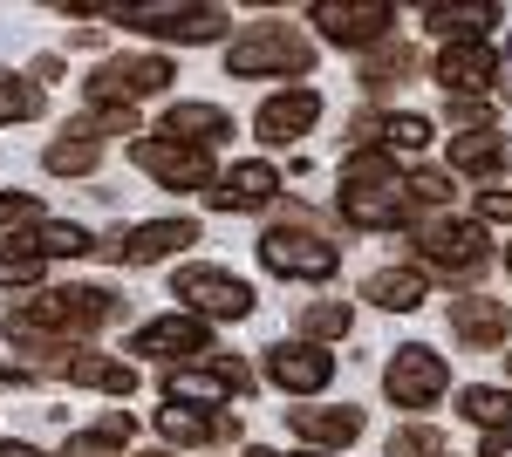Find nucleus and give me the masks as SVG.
<instances>
[{"label":"nucleus","instance_id":"nucleus-1","mask_svg":"<svg viewBox=\"0 0 512 457\" xmlns=\"http://www.w3.org/2000/svg\"><path fill=\"white\" fill-rule=\"evenodd\" d=\"M335 212L355 232H383V226H410V198H403V164L383 144H362L342 157L335 171Z\"/></svg>","mask_w":512,"mask_h":457},{"label":"nucleus","instance_id":"nucleus-2","mask_svg":"<svg viewBox=\"0 0 512 457\" xmlns=\"http://www.w3.org/2000/svg\"><path fill=\"white\" fill-rule=\"evenodd\" d=\"M226 69H233L239 82H260V76L301 82L308 69H315V35H301V28H287V21H253V28L233 35Z\"/></svg>","mask_w":512,"mask_h":457},{"label":"nucleus","instance_id":"nucleus-3","mask_svg":"<svg viewBox=\"0 0 512 457\" xmlns=\"http://www.w3.org/2000/svg\"><path fill=\"white\" fill-rule=\"evenodd\" d=\"M492 267V226H478V219H451V212H437L417 226V273H437V280H478V273Z\"/></svg>","mask_w":512,"mask_h":457},{"label":"nucleus","instance_id":"nucleus-4","mask_svg":"<svg viewBox=\"0 0 512 457\" xmlns=\"http://www.w3.org/2000/svg\"><path fill=\"white\" fill-rule=\"evenodd\" d=\"M110 21L137 28V35H158V41H219L233 28V14L205 7V0H123V7H110Z\"/></svg>","mask_w":512,"mask_h":457},{"label":"nucleus","instance_id":"nucleus-5","mask_svg":"<svg viewBox=\"0 0 512 457\" xmlns=\"http://www.w3.org/2000/svg\"><path fill=\"white\" fill-rule=\"evenodd\" d=\"M171 301H185L192 321H246L253 314V287L226 267H178L171 273Z\"/></svg>","mask_w":512,"mask_h":457},{"label":"nucleus","instance_id":"nucleus-6","mask_svg":"<svg viewBox=\"0 0 512 457\" xmlns=\"http://www.w3.org/2000/svg\"><path fill=\"white\" fill-rule=\"evenodd\" d=\"M260 267L274 273V280H335L342 246H335V239H321V232L267 226V232H260Z\"/></svg>","mask_w":512,"mask_h":457},{"label":"nucleus","instance_id":"nucleus-7","mask_svg":"<svg viewBox=\"0 0 512 457\" xmlns=\"http://www.w3.org/2000/svg\"><path fill=\"white\" fill-rule=\"evenodd\" d=\"M444 389H451V369H444V355H437L431 342L390 348V362H383V396H390L396 410H431Z\"/></svg>","mask_w":512,"mask_h":457},{"label":"nucleus","instance_id":"nucleus-8","mask_svg":"<svg viewBox=\"0 0 512 457\" xmlns=\"http://www.w3.org/2000/svg\"><path fill=\"white\" fill-rule=\"evenodd\" d=\"M171 82H178L171 55H110L82 89H89V103H144V96H164Z\"/></svg>","mask_w":512,"mask_h":457},{"label":"nucleus","instance_id":"nucleus-9","mask_svg":"<svg viewBox=\"0 0 512 457\" xmlns=\"http://www.w3.org/2000/svg\"><path fill=\"white\" fill-rule=\"evenodd\" d=\"M260 376L274 382L280 396H301V403H308V396H321V389L335 382V355L321 342H301V335H294V342L260 348Z\"/></svg>","mask_w":512,"mask_h":457},{"label":"nucleus","instance_id":"nucleus-10","mask_svg":"<svg viewBox=\"0 0 512 457\" xmlns=\"http://www.w3.org/2000/svg\"><path fill=\"white\" fill-rule=\"evenodd\" d=\"M130 164L144 178H158L164 191H212V151H185V144H164L158 130L151 137H130Z\"/></svg>","mask_w":512,"mask_h":457},{"label":"nucleus","instance_id":"nucleus-11","mask_svg":"<svg viewBox=\"0 0 512 457\" xmlns=\"http://www.w3.org/2000/svg\"><path fill=\"white\" fill-rule=\"evenodd\" d=\"M308 21H315L328 41H342V48H376V41H390L396 7L390 0H315Z\"/></svg>","mask_w":512,"mask_h":457},{"label":"nucleus","instance_id":"nucleus-12","mask_svg":"<svg viewBox=\"0 0 512 457\" xmlns=\"http://www.w3.org/2000/svg\"><path fill=\"white\" fill-rule=\"evenodd\" d=\"M246 382H253V376H246L239 362L205 355V362H185V369H164V403H185V410H219V403H233Z\"/></svg>","mask_w":512,"mask_h":457},{"label":"nucleus","instance_id":"nucleus-13","mask_svg":"<svg viewBox=\"0 0 512 457\" xmlns=\"http://www.w3.org/2000/svg\"><path fill=\"white\" fill-rule=\"evenodd\" d=\"M280 191H287V178L274 171V157H239V164H226L212 178L205 198L219 212H267V205H280Z\"/></svg>","mask_w":512,"mask_h":457},{"label":"nucleus","instance_id":"nucleus-14","mask_svg":"<svg viewBox=\"0 0 512 457\" xmlns=\"http://www.w3.org/2000/svg\"><path fill=\"white\" fill-rule=\"evenodd\" d=\"M130 355H151L164 369H185V362H205L212 355V328L192 321V314H164V321H144L130 335Z\"/></svg>","mask_w":512,"mask_h":457},{"label":"nucleus","instance_id":"nucleus-15","mask_svg":"<svg viewBox=\"0 0 512 457\" xmlns=\"http://www.w3.org/2000/svg\"><path fill=\"white\" fill-rule=\"evenodd\" d=\"M315 123H321V89H308V82H287V89H274V96L253 110V130H260L267 151H274V144H301Z\"/></svg>","mask_w":512,"mask_h":457},{"label":"nucleus","instance_id":"nucleus-16","mask_svg":"<svg viewBox=\"0 0 512 457\" xmlns=\"http://www.w3.org/2000/svg\"><path fill=\"white\" fill-rule=\"evenodd\" d=\"M185 246H198V219H151V226H130L117 239H103V253L123 260V267H158V260L185 253Z\"/></svg>","mask_w":512,"mask_h":457},{"label":"nucleus","instance_id":"nucleus-17","mask_svg":"<svg viewBox=\"0 0 512 457\" xmlns=\"http://www.w3.org/2000/svg\"><path fill=\"white\" fill-rule=\"evenodd\" d=\"M164 451H205V444H239V417H219V410H185V403H164L151 417Z\"/></svg>","mask_w":512,"mask_h":457},{"label":"nucleus","instance_id":"nucleus-18","mask_svg":"<svg viewBox=\"0 0 512 457\" xmlns=\"http://www.w3.org/2000/svg\"><path fill=\"white\" fill-rule=\"evenodd\" d=\"M431 76L451 89V96H485L499 82V48L492 41H451L431 55Z\"/></svg>","mask_w":512,"mask_h":457},{"label":"nucleus","instance_id":"nucleus-19","mask_svg":"<svg viewBox=\"0 0 512 457\" xmlns=\"http://www.w3.org/2000/svg\"><path fill=\"white\" fill-rule=\"evenodd\" d=\"M7 253H21V260H82V253H103V239L89 226H76V219H41V226H28V232H14L7 239Z\"/></svg>","mask_w":512,"mask_h":457},{"label":"nucleus","instance_id":"nucleus-20","mask_svg":"<svg viewBox=\"0 0 512 457\" xmlns=\"http://www.w3.org/2000/svg\"><path fill=\"white\" fill-rule=\"evenodd\" d=\"M499 21H506L499 0H431V7H424V28L444 35V48H451V41H492L485 28H499Z\"/></svg>","mask_w":512,"mask_h":457},{"label":"nucleus","instance_id":"nucleus-21","mask_svg":"<svg viewBox=\"0 0 512 457\" xmlns=\"http://www.w3.org/2000/svg\"><path fill=\"white\" fill-rule=\"evenodd\" d=\"M444 314H451V335H458L465 348H499V342L512 335L506 301H492V294H458Z\"/></svg>","mask_w":512,"mask_h":457},{"label":"nucleus","instance_id":"nucleus-22","mask_svg":"<svg viewBox=\"0 0 512 457\" xmlns=\"http://www.w3.org/2000/svg\"><path fill=\"white\" fill-rule=\"evenodd\" d=\"M444 171H451V178H478V185L492 191L499 171H506V137H499V130H458L451 151H444Z\"/></svg>","mask_w":512,"mask_h":457},{"label":"nucleus","instance_id":"nucleus-23","mask_svg":"<svg viewBox=\"0 0 512 457\" xmlns=\"http://www.w3.org/2000/svg\"><path fill=\"white\" fill-rule=\"evenodd\" d=\"M158 137L164 144H185V151H212L219 137H233V116L219 110V103H171Z\"/></svg>","mask_w":512,"mask_h":457},{"label":"nucleus","instance_id":"nucleus-24","mask_svg":"<svg viewBox=\"0 0 512 457\" xmlns=\"http://www.w3.org/2000/svg\"><path fill=\"white\" fill-rule=\"evenodd\" d=\"M287 430L308 444V451H349L362 437V410L349 403H328V410H287Z\"/></svg>","mask_w":512,"mask_h":457},{"label":"nucleus","instance_id":"nucleus-25","mask_svg":"<svg viewBox=\"0 0 512 457\" xmlns=\"http://www.w3.org/2000/svg\"><path fill=\"white\" fill-rule=\"evenodd\" d=\"M362 301L383 307V314H410V307L431 301V273H417V267H376L369 280H362Z\"/></svg>","mask_w":512,"mask_h":457},{"label":"nucleus","instance_id":"nucleus-26","mask_svg":"<svg viewBox=\"0 0 512 457\" xmlns=\"http://www.w3.org/2000/svg\"><path fill=\"white\" fill-rule=\"evenodd\" d=\"M62 376L82 382V389H96V396H130V389H137V362H123V355H96V348H76Z\"/></svg>","mask_w":512,"mask_h":457},{"label":"nucleus","instance_id":"nucleus-27","mask_svg":"<svg viewBox=\"0 0 512 457\" xmlns=\"http://www.w3.org/2000/svg\"><path fill=\"white\" fill-rule=\"evenodd\" d=\"M417 62H424V55H417V48H410V41H376V48H362V69H355V82H362V89H396V82L403 76H417Z\"/></svg>","mask_w":512,"mask_h":457},{"label":"nucleus","instance_id":"nucleus-28","mask_svg":"<svg viewBox=\"0 0 512 457\" xmlns=\"http://www.w3.org/2000/svg\"><path fill=\"white\" fill-rule=\"evenodd\" d=\"M458 417L478 423L485 437H499V430H512V389H499V382H465L458 389Z\"/></svg>","mask_w":512,"mask_h":457},{"label":"nucleus","instance_id":"nucleus-29","mask_svg":"<svg viewBox=\"0 0 512 457\" xmlns=\"http://www.w3.org/2000/svg\"><path fill=\"white\" fill-rule=\"evenodd\" d=\"M96 164H103V144H96V137H76V130H62V137L41 151V171H48V178H89Z\"/></svg>","mask_w":512,"mask_h":457},{"label":"nucleus","instance_id":"nucleus-30","mask_svg":"<svg viewBox=\"0 0 512 457\" xmlns=\"http://www.w3.org/2000/svg\"><path fill=\"white\" fill-rule=\"evenodd\" d=\"M355 328V307L349 301H315V307H301V342H342Z\"/></svg>","mask_w":512,"mask_h":457},{"label":"nucleus","instance_id":"nucleus-31","mask_svg":"<svg viewBox=\"0 0 512 457\" xmlns=\"http://www.w3.org/2000/svg\"><path fill=\"white\" fill-rule=\"evenodd\" d=\"M431 137H437V123L431 116H417V110H390L383 116V151H431Z\"/></svg>","mask_w":512,"mask_h":457},{"label":"nucleus","instance_id":"nucleus-32","mask_svg":"<svg viewBox=\"0 0 512 457\" xmlns=\"http://www.w3.org/2000/svg\"><path fill=\"white\" fill-rule=\"evenodd\" d=\"M41 116V89L35 76H21V69H0V123H35Z\"/></svg>","mask_w":512,"mask_h":457},{"label":"nucleus","instance_id":"nucleus-33","mask_svg":"<svg viewBox=\"0 0 512 457\" xmlns=\"http://www.w3.org/2000/svg\"><path fill=\"white\" fill-rule=\"evenodd\" d=\"M28 226H41V205L28 191H0V232H28Z\"/></svg>","mask_w":512,"mask_h":457},{"label":"nucleus","instance_id":"nucleus-34","mask_svg":"<svg viewBox=\"0 0 512 457\" xmlns=\"http://www.w3.org/2000/svg\"><path fill=\"white\" fill-rule=\"evenodd\" d=\"M41 260H21V253H7V246H0V287H41Z\"/></svg>","mask_w":512,"mask_h":457},{"label":"nucleus","instance_id":"nucleus-35","mask_svg":"<svg viewBox=\"0 0 512 457\" xmlns=\"http://www.w3.org/2000/svg\"><path fill=\"white\" fill-rule=\"evenodd\" d=\"M444 444H437V430H396L390 437V457H437Z\"/></svg>","mask_w":512,"mask_h":457},{"label":"nucleus","instance_id":"nucleus-36","mask_svg":"<svg viewBox=\"0 0 512 457\" xmlns=\"http://www.w3.org/2000/svg\"><path fill=\"white\" fill-rule=\"evenodd\" d=\"M117 451H123V444H110L103 430H76V437H69L55 457H117Z\"/></svg>","mask_w":512,"mask_h":457},{"label":"nucleus","instance_id":"nucleus-37","mask_svg":"<svg viewBox=\"0 0 512 457\" xmlns=\"http://www.w3.org/2000/svg\"><path fill=\"white\" fill-rule=\"evenodd\" d=\"M478 226H512V191H478Z\"/></svg>","mask_w":512,"mask_h":457},{"label":"nucleus","instance_id":"nucleus-38","mask_svg":"<svg viewBox=\"0 0 512 457\" xmlns=\"http://www.w3.org/2000/svg\"><path fill=\"white\" fill-rule=\"evenodd\" d=\"M458 130H492V110H485V103H478V96H458Z\"/></svg>","mask_w":512,"mask_h":457},{"label":"nucleus","instance_id":"nucleus-39","mask_svg":"<svg viewBox=\"0 0 512 457\" xmlns=\"http://www.w3.org/2000/svg\"><path fill=\"white\" fill-rule=\"evenodd\" d=\"M96 430H103L110 444H130V430H137V423L123 417V410H103V417H96Z\"/></svg>","mask_w":512,"mask_h":457},{"label":"nucleus","instance_id":"nucleus-40","mask_svg":"<svg viewBox=\"0 0 512 457\" xmlns=\"http://www.w3.org/2000/svg\"><path fill=\"white\" fill-rule=\"evenodd\" d=\"M0 457H48V451L28 444V437H0Z\"/></svg>","mask_w":512,"mask_h":457},{"label":"nucleus","instance_id":"nucleus-41","mask_svg":"<svg viewBox=\"0 0 512 457\" xmlns=\"http://www.w3.org/2000/svg\"><path fill=\"white\" fill-rule=\"evenodd\" d=\"M478 457H512V430H499V437H485V444H478Z\"/></svg>","mask_w":512,"mask_h":457},{"label":"nucleus","instance_id":"nucleus-42","mask_svg":"<svg viewBox=\"0 0 512 457\" xmlns=\"http://www.w3.org/2000/svg\"><path fill=\"white\" fill-rule=\"evenodd\" d=\"M137 457H178V451H164V444H151V451H137Z\"/></svg>","mask_w":512,"mask_h":457},{"label":"nucleus","instance_id":"nucleus-43","mask_svg":"<svg viewBox=\"0 0 512 457\" xmlns=\"http://www.w3.org/2000/svg\"><path fill=\"white\" fill-rule=\"evenodd\" d=\"M506 389H512V348H506Z\"/></svg>","mask_w":512,"mask_h":457},{"label":"nucleus","instance_id":"nucleus-44","mask_svg":"<svg viewBox=\"0 0 512 457\" xmlns=\"http://www.w3.org/2000/svg\"><path fill=\"white\" fill-rule=\"evenodd\" d=\"M294 457H335V451H294Z\"/></svg>","mask_w":512,"mask_h":457},{"label":"nucleus","instance_id":"nucleus-45","mask_svg":"<svg viewBox=\"0 0 512 457\" xmlns=\"http://www.w3.org/2000/svg\"><path fill=\"white\" fill-rule=\"evenodd\" d=\"M246 457H280V451H246Z\"/></svg>","mask_w":512,"mask_h":457},{"label":"nucleus","instance_id":"nucleus-46","mask_svg":"<svg viewBox=\"0 0 512 457\" xmlns=\"http://www.w3.org/2000/svg\"><path fill=\"white\" fill-rule=\"evenodd\" d=\"M506 273H512V246H506Z\"/></svg>","mask_w":512,"mask_h":457},{"label":"nucleus","instance_id":"nucleus-47","mask_svg":"<svg viewBox=\"0 0 512 457\" xmlns=\"http://www.w3.org/2000/svg\"><path fill=\"white\" fill-rule=\"evenodd\" d=\"M437 457H451V451H437Z\"/></svg>","mask_w":512,"mask_h":457}]
</instances>
